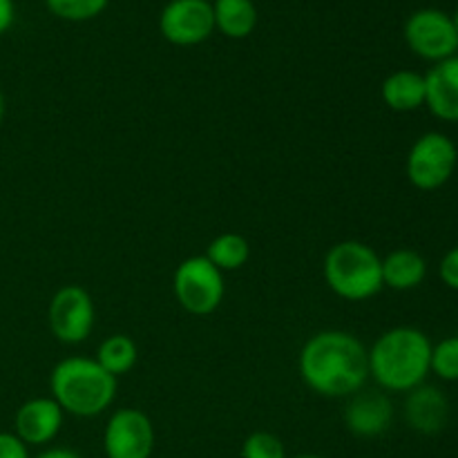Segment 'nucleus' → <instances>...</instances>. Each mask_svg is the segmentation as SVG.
I'll use <instances>...</instances> for the list:
<instances>
[{
  "label": "nucleus",
  "instance_id": "obj_1",
  "mask_svg": "<svg viewBox=\"0 0 458 458\" xmlns=\"http://www.w3.org/2000/svg\"><path fill=\"white\" fill-rule=\"evenodd\" d=\"M300 378L325 398H349L369 380V349L347 331H320L304 343Z\"/></svg>",
  "mask_w": 458,
  "mask_h": 458
},
{
  "label": "nucleus",
  "instance_id": "obj_2",
  "mask_svg": "<svg viewBox=\"0 0 458 458\" xmlns=\"http://www.w3.org/2000/svg\"><path fill=\"white\" fill-rule=\"evenodd\" d=\"M432 340L416 327H394L369 349V378L383 392L410 394L429 376Z\"/></svg>",
  "mask_w": 458,
  "mask_h": 458
},
{
  "label": "nucleus",
  "instance_id": "obj_3",
  "mask_svg": "<svg viewBox=\"0 0 458 458\" xmlns=\"http://www.w3.org/2000/svg\"><path fill=\"white\" fill-rule=\"evenodd\" d=\"M116 380L94 358L72 356L49 374V392L65 414L94 419L116 398Z\"/></svg>",
  "mask_w": 458,
  "mask_h": 458
},
{
  "label": "nucleus",
  "instance_id": "obj_4",
  "mask_svg": "<svg viewBox=\"0 0 458 458\" xmlns=\"http://www.w3.org/2000/svg\"><path fill=\"white\" fill-rule=\"evenodd\" d=\"M325 282L338 298L365 302L383 291V258L365 242L344 240L325 255Z\"/></svg>",
  "mask_w": 458,
  "mask_h": 458
},
{
  "label": "nucleus",
  "instance_id": "obj_5",
  "mask_svg": "<svg viewBox=\"0 0 458 458\" xmlns=\"http://www.w3.org/2000/svg\"><path fill=\"white\" fill-rule=\"evenodd\" d=\"M173 291L183 311L191 316H210L222 304L226 284L224 273L206 255H192L174 268Z\"/></svg>",
  "mask_w": 458,
  "mask_h": 458
},
{
  "label": "nucleus",
  "instance_id": "obj_6",
  "mask_svg": "<svg viewBox=\"0 0 458 458\" xmlns=\"http://www.w3.org/2000/svg\"><path fill=\"white\" fill-rule=\"evenodd\" d=\"M456 168L458 148L445 132L420 134L407 152V179L419 191H438L454 177Z\"/></svg>",
  "mask_w": 458,
  "mask_h": 458
},
{
  "label": "nucleus",
  "instance_id": "obj_7",
  "mask_svg": "<svg viewBox=\"0 0 458 458\" xmlns=\"http://www.w3.org/2000/svg\"><path fill=\"white\" fill-rule=\"evenodd\" d=\"M405 43L423 61L441 63L456 56L458 36L450 13L441 9L425 7L411 13L405 21Z\"/></svg>",
  "mask_w": 458,
  "mask_h": 458
},
{
  "label": "nucleus",
  "instance_id": "obj_8",
  "mask_svg": "<svg viewBox=\"0 0 458 458\" xmlns=\"http://www.w3.org/2000/svg\"><path fill=\"white\" fill-rule=\"evenodd\" d=\"M49 331L65 344H79L94 329L92 295L79 284H65L54 293L47 309Z\"/></svg>",
  "mask_w": 458,
  "mask_h": 458
},
{
  "label": "nucleus",
  "instance_id": "obj_9",
  "mask_svg": "<svg viewBox=\"0 0 458 458\" xmlns=\"http://www.w3.org/2000/svg\"><path fill=\"white\" fill-rule=\"evenodd\" d=\"M107 458H150L155 452V425L134 407H121L107 419L103 432Z\"/></svg>",
  "mask_w": 458,
  "mask_h": 458
},
{
  "label": "nucleus",
  "instance_id": "obj_10",
  "mask_svg": "<svg viewBox=\"0 0 458 458\" xmlns=\"http://www.w3.org/2000/svg\"><path fill=\"white\" fill-rule=\"evenodd\" d=\"M159 30L177 47L204 43L215 31L213 4L208 0H170L159 16Z\"/></svg>",
  "mask_w": 458,
  "mask_h": 458
},
{
  "label": "nucleus",
  "instance_id": "obj_11",
  "mask_svg": "<svg viewBox=\"0 0 458 458\" xmlns=\"http://www.w3.org/2000/svg\"><path fill=\"white\" fill-rule=\"evenodd\" d=\"M63 416L65 411L58 407L52 396L31 398L18 407L16 416H13V428H16L13 434L25 445H47L61 432Z\"/></svg>",
  "mask_w": 458,
  "mask_h": 458
},
{
  "label": "nucleus",
  "instance_id": "obj_12",
  "mask_svg": "<svg viewBox=\"0 0 458 458\" xmlns=\"http://www.w3.org/2000/svg\"><path fill=\"white\" fill-rule=\"evenodd\" d=\"M394 420V405L385 392H365L349 396L344 407V425L352 434L360 438L380 437L389 429Z\"/></svg>",
  "mask_w": 458,
  "mask_h": 458
},
{
  "label": "nucleus",
  "instance_id": "obj_13",
  "mask_svg": "<svg viewBox=\"0 0 458 458\" xmlns=\"http://www.w3.org/2000/svg\"><path fill=\"white\" fill-rule=\"evenodd\" d=\"M405 420L414 432L434 437L443 432L450 420V401L434 385H420L407 394Z\"/></svg>",
  "mask_w": 458,
  "mask_h": 458
},
{
  "label": "nucleus",
  "instance_id": "obj_14",
  "mask_svg": "<svg viewBox=\"0 0 458 458\" xmlns=\"http://www.w3.org/2000/svg\"><path fill=\"white\" fill-rule=\"evenodd\" d=\"M425 106L437 119L458 123V54L434 63L425 74Z\"/></svg>",
  "mask_w": 458,
  "mask_h": 458
},
{
  "label": "nucleus",
  "instance_id": "obj_15",
  "mask_svg": "<svg viewBox=\"0 0 458 458\" xmlns=\"http://www.w3.org/2000/svg\"><path fill=\"white\" fill-rule=\"evenodd\" d=\"M428 277V259L414 249H396L383 258V284L394 291H414Z\"/></svg>",
  "mask_w": 458,
  "mask_h": 458
},
{
  "label": "nucleus",
  "instance_id": "obj_16",
  "mask_svg": "<svg viewBox=\"0 0 458 458\" xmlns=\"http://www.w3.org/2000/svg\"><path fill=\"white\" fill-rule=\"evenodd\" d=\"M380 98L394 112H416L425 106V74L414 70L392 72L380 85Z\"/></svg>",
  "mask_w": 458,
  "mask_h": 458
},
{
  "label": "nucleus",
  "instance_id": "obj_17",
  "mask_svg": "<svg viewBox=\"0 0 458 458\" xmlns=\"http://www.w3.org/2000/svg\"><path fill=\"white\" fill-rule=\"evenodd\" d=\"M215 30L228 38H246L258 25V7L253 0H213Z\"/></svg>",
  "mask_w": 458,
  "mask_h": 458
},
{
  "label": "nucleus",
  "instance_id": "obj_18",
  "mask_svg": "<svg viewBox=\"0 0 458 458\" xmlns=\"http://www.w3.org/2000/svg\"><path fill=\"white\" fill-rule=\"evenodd\" d=\"M94 360H97L107 374L119 378V376L130 374V371L134 369V365H137L139 360L137 343H134L130 335H123V334L107 335V338L98 344L97 358H94Z\"/></svg>",
  "mask_w": 458,
  "mask_h": 458
},
{
  "label": "nucleus",
  "instance_id": "obj_19",
  "mask_svg": "<svg viewBox=\"0 0 458 458\" xmlns=\"http://www.w3.org/2000/svg\"><path fill=\"white\" fill-rule=\"evenodd\" d=\"M206 258L219 268V271H237L244 267L250 258L249 240L240 233H222L215 237L206 249Z\"/></svg>",
  "mask_w": 458,
  "mask_h": 458
},
{
  "label": "nucleus",
  "instance_id": "obj_20",
  "mask_svg": "<svg viewBox=\"0 0 458 458\" xmlns=\"http://www.w3.org/2000/svg\"><path fill=\"white\" fill-rule=\"evenodd\" d=\"M429 374L445 383H458V335H447L441 343L432 344Z\"/></svg>",
  "mask_w": 458,
  "mask_h": 458
},
{
  "label": "nucleus",
  "instance_id": "obj_21",
  "mask_svg": "<svg viewBox=\"0 0 458 458\" xmlns=\"http://www.w3.org/2000/svg\"><path fill=\"white\" fill-rule=\"evenodd\" d=\"M107 3L110 0H45L54 16L72 22L92 21L98 13L106 12Z\"/></svg>",
  "mask_w": 458,
  "mask_h": 458
},
{
  "label": "nucleus",
  "instance_id": "obj_22",
  "mask_svg": "<svg viewBox=\"0 0 458 458\" xmlns=\"http://www.w3.org/2000/svg\"><path fill=\"white\" fill-rule=\"evenodd\" d=\"M242 458H286L284 443L271 432H253L242 445Z\"/></svg>",
  "mask_w": 458,
  "mask_h": 458
},
{
  "label": "nucleus",
  "instance_id": "obj_23",
  "mask_svg": "<svg viewBox=\"0 0 458 458\" xmlns=\"http://www.w3.org/2000/svg\"><path fill=\"white\" fill-rule=\"evenodd\" d=\"M438 277L447 289L458 291V246L447 250L438 264Z\"/></svg>",
  "mask_w": 458,
  "mask_h": 458
},
{
  "label": "nucleus",
  "instance_id": "obj_24",
  "mask_svg": "<svg viewBox=\"0 0 458 458\" xmlns=\"http://www.w3.org/2000/svg\"><path fill=\"white\" fill-rule=\"evenodd\" d=\"M27 447L16 434L0 432V458H30Z\"/></svg>",
  "mask_w": 458,
  "mask_h": 458
},
{
  "label": "nucleus",
  "instance_id": "obj_25",
  "mask_svg": "<svg viewBox=\"0 0 458 458\" xmlns=\"http://www.w3.org/2000/svg\"><path fill=\"white\" fill-rule=\"evenodd\" d=\"M13 18H16L13 0H0V36L13 25Z\"/></svg>",
  "mask_w": 458,
  "mask_h": 458
},
{
  "label": "nucleus",
  "instance_id": "obj_26",
  "mask_svg": "<svg viewBox=\"0 0 458 458\" xmlns=\"http://www.w3.org/2000/svg\"><path fill=\"white\" fill-rule=\"evenodd\" d=\"M36 458H81V456L72 450H61V447H56V450H47Z\"/></svg>",
  "mask_w": 458,
  "mask_h": 458
},
{
  "label": "nucleus",
  "instance_id": "obj_27",
  "mask_svg": "<svg viewBox=\"0 0 458 458\" xmlns=\"http://www.w3.org/2000/svg\"><path fill=\"white\" fill-rule=\"evenodd\" d=\"M3 119H4V97L3 92H0V123H3Z\"/></svg>",
  "mask_w": 458,
  "mask_h": 458
},
{
  "label": "nucleus",
  "instance_id": "obj_28",
  "mask_svg": "<svg viewBox=\"0 0 458 458\" xmlns=\"http://www.w3.org/2000/svg\"><path fill=\"white\" fill-rule=\"evenodd\" d=\"M452 22H454V30H456V36H458V7H456L454 16H452Z\"/></svg>",
  "mask_w": 458,
  "mask_h": 458
},
{
  "label": "nucleus",
  "instance_id": "obj_29",
  "mask_svg": "<svg viewBox=\"0 0 458 458\" xmlns=\"http://www.w3.org/2000/svg\"><path fill=\"white\" fill-rule=\"evenodd\" d=\"M295 458H329V456H320V454H302V456H295Z\"/></svg>",
  "mask_w": 458,
  "mask_h": 458
},
{
  "label": "nucleus",
  "instance_id": "obj_30",
  "mask_svg": "<svg viewBox=\"0 0 458 458\" xmlns=\"http://www.w3.org/2000/svg\"><path fill=\"white\" fill-rule=\"evenodd\" d=\"M208 3H213V0H208Z\"/></svg>",
  "mask_w": 458,
  "mask_h": 458
}]
</instances>
